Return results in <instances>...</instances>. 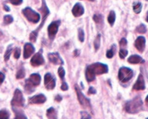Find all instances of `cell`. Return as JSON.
<instances>
[{
  "instance_id": "obj_1",
  "label": "cell",
  "mask_w": 148,
  "mask_h": 119,
  "mask_svg": "<svg viewBox=\"0 0 148 119\" xmlns=\"http://www.w3.org/2000/svg\"><path fill=\"white\" fill-rule=\"evenodd\" d=\"M108 72V67L106 64L102 63H94L89 65L85 71V76L88 82L95 80L96 75H103Z\"/></svg>"
},
{
  "instance_id": "obj_10",
  "label": "cell",
  "mask_w": 148,
  "mask_h": 119,
  "mask_svg": "<svg viewBox=\"0 0 148 119\" xmlns=\"http://www.w3.org/2000/svg\"><path fill=\"white\" fill-rule=\"evenodd\" d=\"M44 85L47 90H53L56 86V80L50 73L46 74L44 77Z\"/></svg>"
},
{
  "instance_id": "obj_30",
  "label": "cell",
  "mask_w": 148,
  "mask_h": 119,
  "mask_svg": "<svg viewBox=\"0 0 148 119\" xmlns=\"http://www.w3.org/2000/svg\"><path fill=\"white\" fill-rule=\"evenodd\" d=\"M13 22V17L11 15H5L4 17V24L9 25Z\"/></svg>"
},
{
  "instance_id": "obj_18",
  "label": "cell",
  "mask_w": 148,
  "mask_h": 119,
  "mask_svg": "<svg viewBox=\"0 0 148 119\" xmlns=\"http://www.w3.org/2000/svg\"><path fill=\"white\" fill-rule=\"evenodd\" d=\"M129 63L132 64H143L145 63V60L138 55H132L128 59Z\"/></svg>"
},
{
  "instance_id": "obj_9",
  "label": "cell",
  "mask_w": 148,
  "mask_h": 119,
  "mask_svg": "<svg viewBox=\"0 0 148 119\" xmlns=\"http://www.w3.org/2000/svg\"><path fill=\"white\" fill-rule=\"evenodd\" d=\"M45 63V60L42 55V50L34 55L30 60V64L33 66H39Z\"/></svg>"
},
{
  "instance_id": "obj_25",
  "label": "cell",
  "mask_w": 148,
  "mask_h": 119,
  "mask_svg": "<svg viewBox=\"0 0 148 119\" xmlns=\"http://www.w3.org/2000/svg\"><path fill=\"white\" fill-rule=\"evenodd\" d=\"M137 31L139 33H141V34H144L147 32V27L144 24H140L138 27H137Z\"/></svg>"
},
{
  "instance_id": "obj_4",
  "label": "cell",
  "mask_w": 148,
  "mask_h": 119,
  "mask_svg": "<svg viewBox=\"0 0 148 119\" xmlns=\"http://www.w3.org/2000/svg\"><path fill=\"white\" fill-rule=\"evenodd\" d=\"M40 79H41V77L38 74H32L29 79L25 81V89L26 92L27 93L33 92L34 88L40 85Z\"/></svg>"
},
{
  "instance_id": "obj_44",
  "label": "cell",
  "mask_w": 148,
  "mask_h": 119,
  "mask_svg": "<svg viewBox=\"0 0 148 119\" xmlns=\"http://www.w3.org/2000/svg\"><path fill=\"white\" fill-rule=\"evenodd\" d=\"M146 21H147L148 23V11L147 12V16H146Z\"/></svg>"
},
{
  "instance_id": "obj_11",
  "label": "cell",
  "mask_w": 148,
  "mask_h": 119,
  "mask_svg": "<svg viewBox=\"0 0 148 119\" xmlns=\"http://www.w3.org/2000/svg\"><path fill=\"white\" fill-rule=\"evenodd\" d=\"M59 25H60V21L58 20V21L53 22L49 25V27H48V33H49V36L51 39L53 38L56 35Z\"/></svg>"
},
{
  "instance_id": "obj_37",
  "label": "cell",
  "mask_w": 148,
  "mask_h": 119,
  "mask_svg": "<svg viewBox=\"0 0 148 119\" xmlns=\"http://www.w3.org/2000/svg\"><path fill=\"white\" fill-rule=\"evenodd\" d=\"M81 114H82V118H81V119H90L91 118L90 116L85 112H82Z\"/></svg>"
},
{
  "instance_id": "obj_12",
  "label": "cell",
  "mask_w": 148,
  "mask_h": 119,
  "mask_svg": "<svg viewBox=\"0 0 148 119\" xmlns=\"http://www.w3.org/2000/svg\"><path fill=\"white\" fill-rule=\"evenodd\" d=\"M145 44H146V40L145 38L143 36H139L135 40L134 43V46L136 49L139 51L140 52L143 53L145 49Z\"/></svg>"
},
{
  "instance_id": "obj_43",
  "label": "cell",
  "mask_w": 148,
  "mask_h": 119,
  "mask_svg": "<svg viewBox=\"0 0 148 119\" xmlns=\"http://www.w3.org/2000/svg\"><path fill=\"white\" fill-rule=\"evenodd\" d=\"M4 10H5L7 12H9V11H10V9L9 8V7H7V5H4Z\"/></svg>"
},
{
  "instance_id": "obj_21",
  "label": "cell",
  "mask_w": 148,
  "mask_h": 119,
  "mask_svg": "<svg viewBox=\"0 0 148 119\" xmlns=\"http://www.w3.org/2000/svg\"><path fill=\"white\" fill-rule=\"evenodd\" d=\"M116 20V13L115 12L111 11L110 12L108 16V23L110 24V25L113 26L114 25V23H115Z\"/></svg>"
},
{
  "instance_id": "obj_6",
  "label": "cell",
  "mask_w": 148,
  "mask_h": 119,
  "mask_svg": "<svg viewBox=\"0 0 148 119\" xmlns=\"http://www.w3.org/2000/svg\"><path fill=\"white\" fill-rule=\"evenodd\" d=\"M134 72L128 67H121L119 70V79L123 83L129 82L133 77Z\"/></svg>"
},
{
  "instance_id": "obj_35",
  "label": "cell",
  "mask_w": 148,
  "mask_h": 119,
  "mask_svg": "<svg viewBox=\"0 0 148 119\" xmlns=\"http://www.w3.org/2000/svg\"><path fill=\"white\" fill-rule=\"evenodd\" d=\"M9 1L13 5H20L23 3V0H9Z\"/></svg>"
},
{
  "instance_id": "obj_17",
  "label": "cell",
  "mask_w": 148,
  "mask_h": 119,
  "mask_svg": "<svg viewBox=\"0 0 148 119\" xmlns=\"http://www.w3.org/2000/svg\"><path fill=\"white\" fill-rule=\"evenodd\" d=\"M85 12L83 6L79 3H77L72 8V14L75 17H78L82 16Z\"/></svg>"
},
{
  "instance_id": "obj_36",
  "label": "cell",
  "mask_w": 148,
  "mask_h": 119,
  "mask_svg": "<svg viewBox=\"0 0 148 119\" xmlns=\"http://www.w3.org/2000/svg\"><path fill=\"white\" fill-rule=\"evenodd\" d=\"M119 45L121 46V47H124L127 45V40L126 38H121V40H120Z\"/></svg>"
},
{
  "instance_id": "obj_38",
  "label": "cell",
  "mask_w": 148,
  "mask_h": 119,
  "mask_svg": "<svg viewBox=\"0 0 148 119\" xmlns=\"http://www.w3.org/2000/svg\"><path fill=\"white\" fill-rule=\"evenodd\" d=\"M96 93V90H95V88H92V87H90L89 88V90H88V94L89 95H92V94Z\"/></svg>"
},
{
  "instance_id": "obj_41",
  "label": "cell",
  "mask_w": 148,
  "mask_h": 119,
  "mask_svg": "<svg viewBox=\"0 0 148 119\" xmlns=\"http://www.w3.org/2000/svg\"><path fill=\"white\" fill-rule=\"evenodd\" d=\"M55 100H56L57 102H60V101L62 100V97L60 96V95H57V96L56 97V98H55Z\"/></svg>"
},
{
  "instance_id": "obj_27",
  "label": "cell",
  "mask_w": 148,
  "mask_h": 119,
  "mask_svg": "<svg viewBox=\"0 0 148 119\" xmlns=\"http://www.w3.org/2000/svg\"><path fill=\"white\" fill-rule=\"evenodd\" d=\"M78 38H79V41L84 42L85 40V33H84L83 30L82 28L78 29Z\"/></svg>"
},
{
  "instance_id": "obj_47",
  "label": "cell",
  "mask_w": 148,
  "mask_h": 119,
  "mask_svg": "<svg viewBox=\"0 0 148 119\" xmlns=\"http://www.w3.org/2000/svg\"><path fill=\"white\" fill-rule=\"evenodd\" d=\"M1 33H0V36H1Z\"/></svg>"
},
{
  "instance_id": "obj_23",
  "label": "cell",
  "mask_w": 148,
  "mask_h": 119,
  "mask_svg": "<svg viewBox=\"0 0 148 119\" xmlns=\"http://www.w3.org/2000/svg\"><path fill=\"white\" fill-rule=\"evenodd\" d=\"M142 9H143V6L140 2H136L134 3L133 4V10H134V12L136 14H139V13L141 12Z\"/></svg>"
},
{
  "instance_id": "obj_5",
  "label": "cell",
  "mask_w": 148,
  "mask_h": 119,
  "mask_svg": "<svg viewBox=\"0 0 148 119\" xmlns=\"http://www.w3.org/2000/svg\"><path fill=\"white\" fill-rule=\"evenodd\" d=\"M22 12H23V15L26 17V19L30 23H38L40 19V14L32 10L30 7H25V9H23Z\"/></svg>"
},
{
  "instance_id": "obj_24",
  "label": "cell",
  "mask_w": 148,
  "mask_h": 119,
  "mask_svg": "<svg viewBox=\"0 0 148 119\" xmlns=\"http://www.w3.org/2000/svg\"><path fill=\"white\" fill-rule=\"evenodd\" d=\"M12 51V45H10V46L7 47L5 53H4V61H5V62H7V61L10 59V55H11Z\"/></svg>"
},
{
  "instance_id": "obj_32",
  "label": "cell",
  "mask_w": 148,
  "mask_h": 119,
  "mask_svg": "<svg viewBox=\"0 0 148 119\" xmlns=\"http://www.w3.org/2000/svg\"><path fill=\"white\" fill-rule=\"evenodd\" d=\"M58 74H59V77H60V78L62 79H63L64 78L65 71H64V68L62 67V66H60V67L59 68V69H58Z\"/></svg>"
},
{
  "instance_id": "obj_15",
  "label": "cell",
  "mask_w": 148,
  "mask_h": 119,
  "mask_svg": "<svg viewBox=\"0 0 148 119\" xmlns=\"http://www.w3.org/2000/svg\"><path fill=\"white\" fill-rule=\"evenodd\" d=\"M35 52V48L30 43H27L24 46V52H23V57L24 59H28L33 55Z\"/></svg>"
},
{
  "instance_id": "obj_46",
  "label": "cell",
  "mask_w": 148,
  "mask_h": 119,
  "mask_svg": "<svg viewBox=\"0 0 148 119\" xmlns=\"http://www.w3.org/2000/svg\"><path fill=\"white\" fill-rule=\"evenodd\" d=\"M89 1H95V0H89Z\"/></svg>"
},
{
  "instance_id": "obj_34",
  "label": "cell",
  "mask_w": 148,
  "mask_h": 119,
  "mask_svg": "<svg viewBox=\"0 0 148 119\" xmlns=\"http://www.w3.org/2000/svg\"><path fill=\"white\" fill-rule=\"evenodd\" d=\"M114 53H115V52L114 51V50H113V49H110V50H108V51H107L106 57L108 58V59H111V58L114 56Z\"/></svg>"
},
{
  "instance_id": "obj_42",
  "label": "cell",
  "mask_w": 148,
  "mask_h": 119,
  "mask_svg": "<svg viewBox=\"0 0 148 119\" xmlns=\"http://www.w3.org/2000/svg\"><path fill=\"white\" fill-rule=\"evenodd\" d=\"M78 55H79V51L78 50H75V51H74V56H78Z\"/></svg>"
},
{
  "instance_id": "obj_2",
  "label": "cell",
  "mask_w": 148,
  "mask_h": 119,
  "mask_svg": "<svg viewBox=\"0 0 148 119\" xmlns=\"http://www.w3.org/2000/svg\"><path fill=\"white\" fill-rule=\"evenodd\" d=\"M39 10L41 12L42 15H43V17H42V22L41 23H40V26L38 27V28L36 29V30L33 31L30 34V41L32 42H36V39H37V37H38V31L40 30V28L43 27L46 18H47V17L49 16V14H50V11H49V8H48V7L46 6V1H45V0H42V6L39 9Z\"/></svg>"
},
{
  "instance_id": "obj_40",
  "label": "cell",
  "mask_w": 148,
  "mask_h": 119,
  "mask_svg": "<svg viewBox=\"0 0 148 119\" xmlns=\"http://www.w3.org/2000/svg\"><path fill=\"white\" fill-rule=\"evenodd\" d=\"M4 79H5V76H4V75L3 73H1V72H0V85L2 84V82H4Z\"/></svg>"
},
{
  "instance_id": "obj_19",
  "label": "cell",
  "mask_w": 148,
  "mask_h": 119,
  "mask_svg": "<svg viewBox=\"0 0 148 119\" xmlns=\"http://www.w3.org/2000/svg\"><path fill=\"white\" fill-rule=\"evenodd\" d=\"M46 116L49 119H57V114L56 111L53 108H50L46 111Z\"/></svg>"
},
{
  "instance_id": "obj_39",
  "label": "cell",
  "mask_w": 148,
  "mask_h": 119,
  "mask_svg": "<svg viewBox=\"0 0 148 119\" xmlns=\"http://www.w3.org/2000/svg\"><path fill=\"white\" fill-rule=\"evenodd\" d=\"M61 89H62L63 91L67 90H68L67 84H66V82H64V83L62 85V86H61Z\"/></svg>"
},
{
  "instance_id": "obj_29",
  "label": "cell",
  "mask_w": 148,
  "mask_h": 119,
  "mask_svg": "<svg viewBox=\"0 0 148 119\" xmlns=\"http://www.w3.org/2000/svg\"><path fill=\"white\" fill-rule=\"evenodd\" d=\"M93 20L96 23H101L103 22V16L101 14H95L93 16Z\"/></svg>"
},
{
  "instance_id": "obj_7",
  "label": "cell",
  "mask_w": 148,
  "mask_h": 119,
  "mask_svg": "<svg viewBox=\"0 0 148 119\" xmlns=\"http://www.w3.org/2000/svg\"><path fill=\"white\" fill-rule=\"evenodd\" d=\"M75 91H76L77 95V99L79 101V103L82 105L83 108H88V109H91V105H90V101L88 98H87L83 93L82 92L81 90L79 89V86L77 85H75Z\"/></svg>"
},
{
  "instance_id": "obj_8",
  "label": "cell",
  "mask_w": 148,
  "mask_h": 119,
  "mask_svg": "<svg viewBox=\"0 0 148 119\" xmlns=\"http://www.w3.org/2000/svg\"><path fill=\"white\" fill-rule=\"evenodd\" d=\"M25 100L23 98V93L20 90H15L13 96L11 104L12 106L15 107H23L24 105Z\"/></svg>"
},
{
  "instance_id": "obj_16",
  "label": "cell",
  "mask_w": 148,
  "mask_h": 119,
  "mask_svg": "<svg viewBox=\"0 0 148 119\" xmlns=\"http://www.w3.org/2000/svg\"><path fill=\"white\" fill-rule=\"evenodd\" d=\"M46 101V98L45 95L40 94V95H35L29 99V103L30 104H42Z\"/></svg>"
},
{
  "instance_id": "obj_48",
  "label": "cell",
  "mask_w": 148,
  "mask_h": 119,
  "mask_svg": "<svg viewBox=\"0 0 148 119\" xmlns=\"http://www.w3.org/2000/svg\"><path fill=\"white\" fill-rule=\"evenodd\" d=\"M146 1H148V0H146Z\"/></svg>"
},
{
  "instance_id": "obj_22",
  "label": "cell",
  "mask_w": 148,
  "mask_h": 119,
  "mask_svg": "<svg viewBox=\"0 0 148 119\" xmlns=\"http://www.w3.org/2000/svg\"><path fill=\"white\" fill-rule=\"evenodd\" d=\"M101 34L97 35V36L95 37V40H94V48H95V50L96 51L100 49V46H101Z\"/></svg>"
},
{
  "instance_id": "obj_45",
  "label": "cell",
  "mask_w": 148,
  "mask_h": 119,
  "mask_svg": "<svg viewBox=\"0 0 148 119\" xmlns=\"http://www.w3.org/2000/svg\"><path fill=\"white\" fill-rule=\"evenodd\" d=\"M145 101H146V102H147V103H148V95H147V97H146V99H145Z\"/></svg>"
},
{
  "instance_id": "obj_26",
  "label": "cell",
  "mask_w": 148,
  "mask_h": 119,
  "mask_svg": "<svg viewBox=\"0 0 148 119\" xmlns=\"http://www.w3.org/2000/svg\"><path fill=\"white\" fill-rule=\"evenodd\" d=\"M10 114L8 111L6 110H1L0 111V119H9Z\"/></svg>"
},
{
  "instance_id": "obj_28",
  "label": "cell",
  "mask_w": 148,
  "mask_h": 119,
  "mask_svg": "<svg viewBox=\"0 0 148 119\" xmlns=\"http://www.w3.org/2000/svg\"><path fill=\"white\" fill-rule=\"evenodd\" d=\"M25 69L23 68V69H20L17 72V75H16L17 79H23V78L25 77Z\"/></svg>"
},
{
  "instance_id": "obj_20",
  "label": "cell",
  "mask_w": 148,
  "mask_h": 119,
  "mask_svg": "<svg viewBox=\"0 0 148 119\" xmlns=\"http://www.w3.org/2000/svg\"><path fill=\"white\" fill-rule=\"evenodd\" d=\"M13 111L15 114V117L14 119H27L24 113L20 110L17 109V108H13Z\"/></svg>"
},
{
  "instance_id": "obj_33",
  "label": "cell",
  "mask_w": 148,
  "mask_h": 119,
  "mask_svg": "<svg viewBox=\"0 0 148 119\" xmlns=\"http://www.w3.org/2000/svg\"><path fill=\"white\" fill-rule=\"evenodd\" d=\"M20 54H21V53H20V49H18V48H17V49H16L15 50H14V57L16 59H18L19 58H20Z\"/></svg>"
},
{
  "instance_id": "obj_3",
  "label": "cell",
  "mask_w": 148,
  "mask_h": 119,
  "mask_svg": "<svg viewBox=\"0 0 148 119\" xmlns=\"http://www.w3.org/2000/svg\"><path fill=\"white\" fill-rule=\"evenodd\" d=\"M143 101H142L141 98L137 96L132 101H128L126 103L124 108H125V111L129 114H134L140 112L142 106H143Z\"/></svg>"
},
{
  "instance_id": "obj_13",
  "label": "cell",
  "mask_w": 148,
  "mask_h": 119,
  "mask_svg": "<svg viewBox=\"0 0 148 119\" xmlns=\"http://www.w3.org/2000/svg\"><path fill=\"white\" fill-rule=\"evenodd\" d=\"M133 89L134 90H144L145 89V82L144 77H143V75L140 74L139 75L138 78H137V82H135V84L133 86Z\"/></svg>"
},
{
  "instance_id": "obj_14",
  "label": "cell",
  "mask_w": 148,
  "mask_h": 119,
  "mask_svg": "<svg viewBox=\"0 0 148 119\" xmlns=\"http://www.w3.org/2000/svg\"><path fill=\"white\" fill-rule=\"evenodd\" d=\"M49 60L53 64H63L64 62L58 53H50L48 54Z\"/></svg>"
},
{
  "instance_id": "obj_49",
  "label": "cell",
  "mask_w": 148,
  "mask_h": 119,
  "mask_svg": "<svg viewBox=\"0 0 148 119\" xmlns=\"http://www.w3.org/2000/svg\"><path fill=\"white\" fill-rule=\"evenodd\" d=\"M147 119H148V118H147Z\"/></svg>"
},
{
  "instance_id": "obj_31",
  "label": "cell",
  "mask_w": 148,
  "mask_h": 119,
  "mask_svg": "<svg viewBox=\"0 0 148 119\" xmlns=\"http://www.w3.org/2000/svg\"><path fill=\"white\" fill-rule=\"evenodd\" d=\"M127 55H128V51H127V50H126V49H121V50L119 51V57L121 58V59H124Z\"/></svg>"
}]
</instances>
